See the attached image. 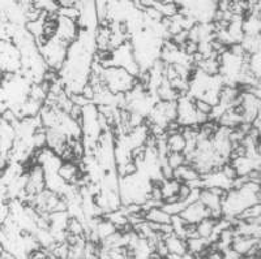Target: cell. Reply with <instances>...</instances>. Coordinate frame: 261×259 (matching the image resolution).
<instances>
[{"mask_svg": "<svg viewBox=\"0 0 261 259\" xmlns=\"http://www.w3.org/2000/svg\"><path fill=\"white\" fill-rule=\"evenodd\" d=\"M179 216H180L187 224H195L196 225L197 223L204 220V219L209 218V216H211V212H209V210L197 199L195 200V202H192V204L188 205V206L179 214Z\"/></svg>", "mask_w": 261, "mask_h": 259, "instance_id": "obj_1", "label": "cell"}, {"mask_svg": "<svg viewBox=\"0 0 261 259\" xmlns=\"http://www.w3.org/2000/svg\"><path fill=\"white\" fill-rule=\"evenodd\" d=\"M163 242L166 246L169 254H174V255H184L187 253V244L186 240L176 236L175 233H169V235L163 236Z\"/></svg>", "mask_w": 261, "mask_h": 259, "instance_id": "obj_2", "label": "cell"}, {"mask_svg": "<svg viewBox=\"0 0 261 259\" xmlns=\"http://www.w3.org/2000/svg\"><path fill=\"white\" fill-rule=\"evenodd\" d=\"M257 244H261L260 239H255V237H246V236L235 235L234 240H232L231 249L237 251L239 255H247L249 251L252 250V247H255Z\"/></svg>", "mask_w": 261, "mask_h": 259, "instance_id": "obj_3", "label": "cell"}, {"mask_svg": "<svg viewBox=\"0 0 261 259\" xmlns=\"http://www.w3.org/2000/svg\"><path fill=\"white\" fill-rule=\"evenodd\" d=\"M186 138L181 134V130L178 132H174L171 134H167L166 136V145L169 153L174 151V153H183L184 149H186Z\"/></svg>", "mask_w": 261, "mask_h": 259, "instance_id": "obj_4", "label": "cell"}, {"mask_svg": "<svg viewBox=\"0 0 261 259\" xmlns=\"http://www.w3.org/2000/svg\"><path fill=\"white\" fill-rule=\"evenodd\" d=\"M145 220L154 224H170L171 215H169L161 206L151 207L145 211Z\"/></svg>", "mask_w": 261, "mask_h": 259, "instance_id": "obj_5", "label": "cell"}, {"mask_svg": "<svg viewBox=\"0 0 261 259\" xmlns=\"http://www.w3.org/2000/svg\"><path fill=\"white\" fill-rule=\"evenodd\" d=\"M217 221L218 220H216V219L213 218L204 219V220H201L200 223L196 224V232H197V235H199L201 239L209 240L211 239V236L213 235Z\"/></svg>", "mask_w": 261, "mask_h": 259, "instance_id": "obj_6", "label": "cell"}, {"mask_svg": "<svg viewBox=\"0 0 261 259\" xmlns=\"http://www.w3.org/2000/svg\"><path fill=\"white\" fill-rule=\"evenodd\" d=\"M186 244H187V253L192 254V255H200L209 246L208 240L201 239V237L187 239L186 240Z\"/></svg>", "mask_w": 261, "mask_h": 259, "instance_id": "obj_7", "label": "cell"}, {"mask_svg": "<svg viewBox=\"0 0 261 259\" xmlns=\"http://www.w3.org/2000/svg\"><path fill=\"white\" fill-rule=\"evenodd\" d=\"M166 163L172 168V169H176V168L181 167L183 164H186V156L183 153H169L166 155Z\"/></svg>", "mask_w": 261, "mask_h": 259, "instance_id": "obj_8", "label": "cell"}, {"mask_svg": "<svg viewBox=\"0 0 261 259\" xmlns=\"http://www.w3.org/2000/svg\"><path fill=\"white\" fill-rule=\"evenodd\" d=\"M193 106H195L196 111L202 113L205 116H209L211 118L212 115V109H213V106L209 104L208 102H205L202 99H193Z\"/></svg>", "mask_w": 261, "mask_h": 259, "instance_id": "obj_9", "label": "cell"}]
</instances>
